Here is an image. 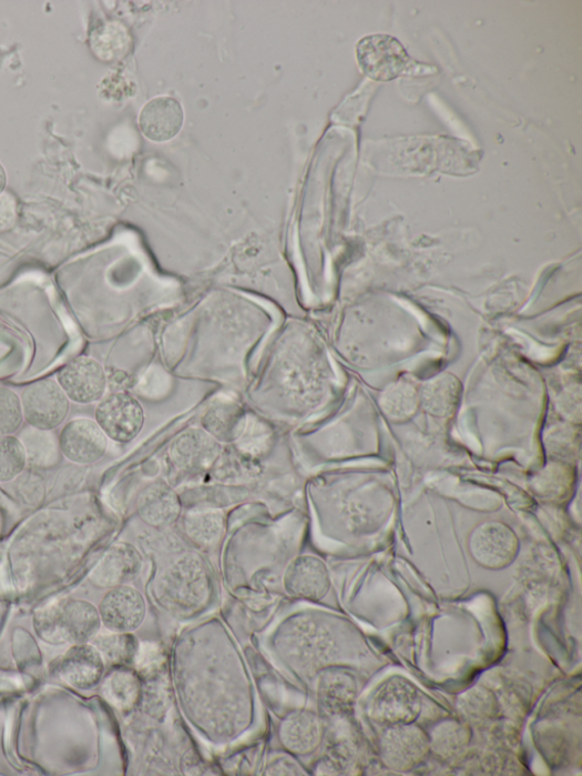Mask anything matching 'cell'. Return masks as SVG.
<instances>
[{
    "label": "cell",
    "instance_id": "obj_29",
    "mask_svg": "<svg viewBox=\"0 0 582 776\" xmlns=\"http://www.w3.org/2000/svg\"><path fill=\"white\" fill-rule=\"evenodd\" d=\"M23 421L20 396L14 391L0 386V436L14 435Z\"/></svg>",
    "mask_w": 582,
    "mask_h": 776
},
{
    "label": "cell",
    "instance_id": "obj_14",
    "mask_svg": "<svg viewBox=\"0 0 582 776\" xmlns=\"http://www.w3.org/2000/svg\"><path fill=\"white\" fill-rule=\"evenodd\" d=\"M143 568V557L137 547L120 542L110 547L89 575V580L102 588L125 585L136 580Z\"/></svg>",
    "mask_w": 582,
    "mask_h": 776
},
{
    "label": "cell",
    "instance_id": "obj_26",
    "mask_svg": "<svg viewBox=\"0 0 582 776\" xmlns=\"http://www.w3.org/2000/svg\"><path fill=\"white\" fill-rule=\"evenodd\" d=\"M457 709L462 720L472 725H483L496 719L500 703L494 693L484 687H474L459 696Z\"/></svg>",
    "mask_w": 582,
    "mask_h": 776
},
{
    "label": "cell",
    "instance_id": "obj_22",
    "mask_svg": "<svg viewBox=\"0 0 582 776\" xmlns=\"http://www.w3.org/2000/svg\"><path fill=\"white\" fill-rule=\"evenodd\" d=\"M187 536L197 545L208 547L217 544L226 531L225 514L216 508H196L185 515Z\"/></svg>",
    "mask_w": 582,
    "mask_h": 776
},
{
    "label": "cell",
    "instance_id": "obj_30",
    "mask_svg": "<svg viewBox=\"0 0 582 776\" xmlns=\"http://www.w3.org/2000/svg\"><path fill=\"white\" fill-rule=\"evenodd\" d=\"M18 218L17 200L9 193L0 194V232H7Z\"/></svg>",
    "mask_w": 582,
    "mask_h": 776
},
{
    "label": "cell",
    "instance_id": "obj_24",
    "mask_svg": "<svg viewBox=\"0 0 582 776\" xmlns=\"http://www.w3.org/2000/svg\"><path fill=\"white\" fill-rule=\"evenodd\" d=\"M319 696L327 709L331 712L346 711L351 707L356 697L354 676L346 671H326L320 677Z\"/></svg>",
    "mask_w": 582,
    "mask_h": 776
},
{
    "label": "cell",
    "instance_id": "obj_1",
    "mask_svg": "<svg viewBox=\"0 0 582 776\" xmlns=\"http://www.w3.org/2000/svg\"><path fill=\"white\" fill-rule=\"evenodd\" d=\"M101 626L99 608L80 599L62 601L38 612L34 617L35 632L51 645L92 643Z\"/></svg>",
    "mask_w": 582,
    "mask_h": 776
},
{
    "label": "cell",
    "instance_id": "obj_28",
    "mask_svg": "<svg viewBox=\"0 0 582 776\" xmlns=\"http://www.w3.org/2000/svg\"><path fill=\"white\" fill-rule=\"evenodd\" d=\"M28 455L23 442L14 435L0 436V482L19 477L27 467Z\"/></svg>",
    "mask_w": 582,
    "mask_h": 776
},
{
    "label": "cell",
    "instance_id": "obj_2",
    "mask_svg": "<svg viewBox=\"0 0 582 776\" xmlns=\"http://www.w3.org/2000/svg\"><path fill=\"white\" fill-rule=\"evenodd\" d=\"M211 582L203 561L186 555L169 566L159 581V599L169 611L193 614L210 598Z\"/></svg>",
    "mask_w": 582,
    "mask_h": 776
},
{
    "label": "cell",
    "instance_id": "obj_19",
    "mask_svg": "<svg viewBox=\"0 0 582 776\" xmlns=\"http://www.w3.org/2000/svg\"><path fill=\"white\" fill-rule=\"evenodd\" d=\"M279 734L287 750L306 755L320 746L324 738V726L316 713L297 711L283 722Z\"/></svg>",
    "mask_w": 582,
    "mask_h": 776
},
{
    "label": "cell",
    "instance_id": "obj_31",
    "mask_svg": "<svg viewBox=\"0 0 582 776\" xmlns=\"http://www.w3.org/2000/svg\"><path fill=\"white\" fill-rule=\"evenodd\" d=\"M299 765L287 756H280L267 764L265 775H303Z\"/></svg>",
    "mask_w": 582,
    "mask_h": 776
},
{
    "label": "cell",
    "instance_id": "obj_7",
    "mask_svg": "<svg viewBox=\"0 0 582 776\" xmlns=\"http://www.w3.org/2000/svg\"><path fill=\"white\" fill-rule=\"evenodd\" d=\"M23 419L33 430L50 432L61 426L70 411V400L53 380L28 385L21 396Z\"/></svg>",
    "mask_w": 582,
    "mask_h": 776
},
{
    "label": "cell",
    "instance_id": "obj_18",
    "mask_svg": "<svg viewBox=\"0 0 582 776\" xmlns=\"http://www.w3.org/2000/svg\"><path fill=\"white\" fill-rule=\"evenodd\" d=\"M201 425L218 443L232 444L244 435L247 417L239 403L233 400H219L207 407Z\"/></svg>",
    "mask_w": 582,
    "mask_h": 776
},
{
    "label": "cell",
    "instance_id": "obj_9",
    "mask_svg": "<svg viewBox=\"0 0 582 776\" xmlns=\"http://www.w3.org/2000/svg\"><path fill=\"white\" fill-rule=\"evenodd\" d=\"M57 382L70 401L78 404L100 402L108 389L102 364L91 356H78L58 373Z\"/></svg>",
    "mask_w": 582,
    "mask_h": 776
},
{
    "label": "cell",
    "instance_id": "obj_3",
    "mask_svg": "<svg viewBox=\"0 0 582 776\" xmlns=\"http://www.w3.org/2000/svg\"><path fill=\"white\" fill-rule=\"evenodd\" d=\"M422 711V698L409 679L392 676L374 693L369 702L370 718L385 727L413 723Z\"/></svg>",
    "mask_w": 582,
    "mask_h": 776
},
{
    "label": "cell",
    "instance_id": "obj_17",
    "mask_svg": "<svg viewBox=\"0 0 582 776\" xmlns=\"http://www.w3.org/2000/svg\"><path fill=\"white\" fill-rule=\"evenodd\" d=\"M184 120L182 104L172 98L161 97L144 107L140 115V128L147 140L165 143L181 132Z\"/></svg>",
    "mask_w": 582,
    "mask_h": 776
},
{
    "label": "cell",
    "instance_id": "obj_23",
    "mask_svg": "<svg viewBox=\"0 0 582 776\" xmlns=\"http://www.w3.org/2000/svg\"><path fill=\"white\" fill-rule=\"evenodd\" d=\"M93 645L101 653L106 665L115 668L127 667L137 662L142 646L132 633L111 632L96 635Z\"/></svg>",
    "mask_w": 582,
    "mask_h": 776
},
{
    "label": "cell",
    "instance_id": "obj_16",
    "mask_svg": "<svg viewBox=\"0 0 582 776\" xmlns=\"http://www.w3.org/2000/svg\"><path fill=\"white\" fill-rule=\"evenodd\" d=\"M183 511L181 497L164 481L149 484L137 498V512L147 525L162 528L174 524Z\"/></svg>",
    "mask_w": 582,
    "mask_h": 776
},
{
    "label": "cell",
    "instance_id": "obj_12",
    "mask_svg": "<svg viewBox=\"0 0 582 776\" xmlns=\"http://www.w3.org/2000/svg\"><path fill=\"white\" fill-rule=\"evenodd\" d=\"M99 612L109 631L132 633L144 623L147 605L142 592L125 584L108 591Z\"/></svg>",
    "mask_w": 582,
    "mask_h": 776
},
{
    "label": "cell",
    "instance_id": "obj_10",
    "mask_svg": "<svg viewBox=\"0 0 582 776\" xmlns=\"http://www.w3.org/2000/svg\"><path fill=\"white\" fill-rule=\"evenodd\" d=\"M109 446V437L96 423L89 419L69 422L59 435V447L65 458L78 465L100 462Z\"/></svg>",
    "mask_w": 582,
    "mask_h": 776
},
{
    "label": "cell",
    "instance_id": "obj_15",
    "mask_svg": "<svg viewBox=\"0 0 582 776\" xmlns=\"http://www.w3.org/2000/svg\"><path fill=\"white\" fill-rule=\"evenodd\" d=\"M106 664L94 645H73L58 664L57 671L70 687L93 689L101 683Z\"/></svg>",
    "mask_w": 582,
    "mask_h": 776
},
{
    "label": "cell",
    "instance_id": "obj_4",
    "mask_svg": "<svg viewBox=\"0 0 582 776\" xmlns=\"http://www.w3.org/2000/svg\"><path fill=\"white\" fill-rule=\"evenodd\" d=\"M468 550L472 560L482 568L501 571L517 560L520 541L508 524L488 521L477 525L470 533Z\"/></svg>",
    "mask_w": 582,
    "mask_h": 776
},
{
    "label": "cell",
    "instance_id": "obj_32",
    "mask_svg": "<svg viewBox=\"0 0 582 776\" xmlns=\"http://www.w3.org/2000/svg\"><path fill=\"white\" fill-rule=\"evenodd\" d=\"M8 184V175L4 167L0 164V194H3L6 192Z\"/></svg>",
    "mask_w": 582,
    "mask_h": 776
},
{
    "label": "cell",
    "instance_id": "obj_6",
    "mask_svg": "<svg viewBox=\"0 0 582 776\" xmlns=\"http://www.w3.org/2000/svg\"><path fill=\"white\" fill-rule=\"evenodd\" d=\"M356 57L363 72L376 81H390L405 74L412 60L405 46L388 34L368 36L357 43Z\"/></svg>",
    "mask_w": 582,
    "mask_h": 776
},
{
    "label": "cell",
    "instance_id": "obj_8",
    "mask_svg": "<svg viewBox=\"0 0 582 776\" xmlns=\"http://www.w3.org/2000/svg\"><path fill=\"white\" fill-rule=\"evenodd\" d=\"M95 419L106 436L118 443L136 439L146 421L142 403L125 392L104 396L98 404Z\"/></svg>",
    "mask_w": 582,
    "mask_h": 776
},
{
    "label": "cell",
    "instance_id": "obj_11",
    "mask_svg": "<svg viewBox=\"0 0 582 776\" xmlns=\"http://www.w3.org/2000/svg\"><path fill=\"white\" fill-rule=\"evenodd\" d=\"M221 445L202 427H192L173 439L169 447V458L181 472L202 473L217 462Z\"/></svg>",
    "mask_w": 582,
    "mask_h": 776
},
{
    "label": "cell",
    "instance_id": "obj_27",
    "mask_svg": "<svg viewBox=\"0 0 582 776\" xmlns=\"http://www.w3.org/2000/svg\"><path fill=\"white\" fill-rule=\"evenodd\" d=\"M420 404V394L415 386L399 382L389 386L382 397L381 407L386 416L396 423L409 421Z\"/></svg>",
    "mask_w": 582,
    "mask_h": 776
},
{
    "label": "cell",
    "instance_id": "obj_20",
    "mask_svg": "<svg viewBox=\"0 0 582 776\" xmlns=\"http://www.w3.org/2000/svg\"><path fill=\"white\" fill-rule=\"evenodd\" d=\"M430 755L452 762L466 753L472 740V726L461 718H447L435 724L428 733Z\"/></svg>",
    "mask_w": 582,
    "mask_h": 776
},
{
    "label": "cell",
    "instance_id": "obj_5",
    "mask_svg": "<svg viewBox=\"0 0 582 776\" xmlns=\"http://www.w3.org/2000/svg\"><path fill=\"white\" fill-rule=\"evenodd\" d=\"M384 765L395 772H410L430 756L428 733L416 722L386 727L379 744Z\"/></svg>",
    "mask_w": 582,
    "mask_h": 776
},
{
    "label": "cell",
    "instance_id": "obj_21",
    "mask_svg": "<svg viewBox=\"0 0 582 776\" xmlns=\"http://www.w3.org/2000/svg\"><path fill=\"white\" fill-rule=\"evenodd\" d=\"M420 403L435 417L452 416L460 403L461 383L450 374L440 375L425 384L419 392Z\"/></svg>",
    "mask_w": 582,
    "mask_h": 776
},
{
    "label": "cell",
    "instance_id": "obj_25",
    "mask_svg": "<svg viewBox=\"0 0 582 776\" xmlns=\"http://www.w3.org/2000/svg\"><path fill=\"white\" fill-rule=\"evenodd\" d=\"M103 694L114 707L132 709L142 698L141 678L126 667H118L104 681Z\"/></svg>",
    "mask_w": 582,
    "mask_h": 776
},
{
    "label": "cell",
    "instance_id": "obj_13",
    "mask_svg": "<svg viewBox=\"0 0 582 776\" xmlns=\"http://www.w3.org/2000/svg\"><path fill=\"white\" fill-rule=\"evenodd\" d=\"M284 587L290 597L310 602L323 601L331 588L328 566L316 556H299L286 568Z\"/></svg>",
    "mask_w": 582,
    "mask_h": 776
}]
</instances>
